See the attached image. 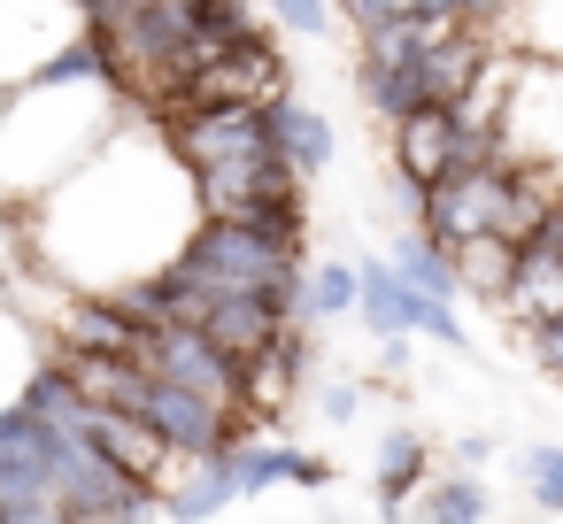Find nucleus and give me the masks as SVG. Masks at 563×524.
<instances>
[{
  "mask_svg": "<svg viewBox=\"0 0 563 524\" xmlns=\"http://www.w3.org/2000/svg\"><path fill=\"white\" fill-rule=\"evenodd\" d=\"M301 378H309V332H301V316H294V324L271 332V347L240 355V386H232V401H240L247 416H278V409L301 393Z\"/></svg>",
  "mask_w": 563,
  "mask_h": 524,
  "instance_id": "3",
  "label": "nucleus"
},
{
  "mask_svg": "<svg viewBox=\"0 0 563 524\" xmlns=\"http://www.w3.org/2000/svg\"><path fill=\"white\" fill-rule=\"evenodd\" d=\"M386 140H394V178L417 201V186L448 178V163H455V109L448 101H417L409 116L386 124Z\"/></svg>",
  "mask_w": 563,
  "mask_h": 524,
  "instance_id": "5",
  "label": "nucleus"
},
{
  "mask_svg": "<svg viewBox=\"0 0 563 524\" xmlns=\"http://www.w3.org/2000/svg\"><path fill=\"white\" fill-rule=\"evenodd\" d=\"M294 462H301V447H286V439H271V432H247V439L224 447V470H232V493H240V501H255V493H271V486H294Z\"/></svg>",
  "mask_w": 563,
  "mask_h": 524,
  "instance_id": "9",
  "label": "nucleus"
},
{
  "mask_svg": "<svg viewBox=\"0 0 563 524\" xmlns=\"http://www.w3.org/2000/svg\"><path fill=\"white\" fill-rule=\"evenodd\" d=\"M78 32H86L78 0H0V86H24Z\"/></svg>",
  "mask_w": 563,
  "mask_h": 524,
  "instance_id": "1",
  "label": "nucleus"
},
{
  "mask_svg": "<svg viewBox=\"0 0 563 524\" xmlns=\"http://www.w3.org/2000/svg\"><path fill=\"white\" fill-rule=\"evenodd\" d=\"M186 178H194V209H201V216H240V209H255V201H286V193H301V178L286 170L278 147H263V155H232V163H201V170H186Z\"/></svg>",
  "mask_w": 563,
  "mask_h": 524,
  "instance_id": "2",
  "label": "nucleus"
},
{
  "mask_svg": "<svg viewBox=\"0 0 563 524\" xmlns=\"http://www.w3.org/2000/svg\"><path fill=\"white\" fill-rule=\"evenodd\" d=\"M294 486H309V493H317V486H332V470H324V455H309V447H301V462H294Z\"/></svg>",
  "mask_w": 563,
  "mask_h": 524,
  "instance_id": "24",
  "label": "nucleus"
},
{
  "mask_svg": "<svg viewBox=\"0 0 563 524\" xmlns=\"http://www.w3.org/2000/svg\"><path fill=\"white\" fill-rule=\"evenodd\" d=\"M355 93H363V109L378 124H394V116H409L424 101V86H417L409 63H363V55H355Z\"/></svg>",
  "mask_w": 563,
  "mask_h": 524,
  "instance_id": "14",
  "label": "nucleus"
},
{
  "mask_svg": "<svg viewBox=\"0 0 563 524\" xmlns=\"http://www.w3.org/2000/svg\"><path fill=\"white\" fill-rule=\"evenodd\" d=\"M409 509H417V516H432V524H478V516H494V493H486V478H471V462H463L455 478L417 486V493H409Z\"/></svg>",
  "mask_w": 563,
  "mask_h": 524,
  "instance_id": "13",
  "label": "nucleus"
},
{
  "mask_svg": "<svg viewBox=\"0 0 563 524\" xmlns=\"http://www.w3.org/2000/svg\"><path fill=\"white\" fill-rule=\"evenodd\" d=\"M278 324H294V316H278L263 293H217V301H209V316H201V332H209L232 363H240V355H255V347H271V332H278Z\"/></svg>",
  "mask_w": 563,
  "mask_h": 524,
  "instance_id": "8",
  "label": "nucleus"
},
{
  "mask_svg": "<svg viewBox=\"0 0 563 524\" xmlns=\"http://www.w3.org/2000/svg\"><path fill=\"white\" fill-rule=\"evenodd\" d=\"M517 470H525L532 509H555L563 516V447H517Z\"/></svg>",
  "mask_w": 563,
  "mask_h": 524,
  "instance_id": "18",
  "label": "nucleus"
},
{
  "mask_svg": "<svg viewBox=\"0 0 563 524\" xmlns=\"http://www.w3.org/2000/svg\"><path fill=\"white\" fill-rule=\"evenodd\" d=\"M240 493H232V470H224V455H194V470L170 486L163 478V516H224Z\"/></svg>",
  "mask_w": 563,
  "mask_h": 524,
  "instance_id": "11",
  "label": "nucleus"
},
{
  "mask_svg": "<svg viewBox=\"0 0 563 524\" xmlns=\"http://www.w3.org/2000/svg\"><path fill=\"white\" fill-rule=\"evenodd\" d=\"M394 270H401L417 293H440V301H455V293H463V286H455V263H448V247H432L424 232L394 239Z\"/></svg>",
  "mask_w": 563,
  "mask_h": 524,
  "instance_id": "15",
  "label": "nucleus"
},
{
  "mask_svg": "<svg viewBox=\"0 0 563 524\" xmlns=\"http://www.w3.org/2000/svg\"><path fill=\"white\" fill-rule=\"evenodd\" d=\"M509 239L501 232H471L463 247H448V263H455V286L463 293H478V301H494L501 309V293H509Z\"/></svg>",
  "mask_w": 563,
  "mask_h": 524,
  "instance_id": "10",
  "label": "nucleus"
},
{
  "mask_svg": "<svg viewBox=\"0 0 563 524\" xmlns=\"http://www.w3.org/2000/svg\"><path fill=\"white\" fill-rule=\"evenodd\" d=\"M263 124H271V147L286 155V170L294 178H317V170H332V124L309 109V101H294V93H271L263 101Z\"/></svg>",
  "mask_w": 563,
  "mask_h": 524,
  "instance_id": "7",
  "label": "nucleus"
},
{
  "mask_svg": "<svg viewBox=\"0 0 563 524\" xmlns=\"http://www.w3.org/2000/svg\"><path fill=\"white\" fill-rule=\"evenodd\" d=\"M78 432H86V439H93V447H101V455H109V462H117L124 478H147V486L163 493V478H170V462H178V455L163 447V432H155V424H147L140 409H109V401H86V409H78Z\"/></svg>",
  "mask_w": 563,
  "mask_h": 524,
  "instance_id": "4",
  "label": "nucleus"
},
{
  "mask_svg": "<svg viewBox=\"0 0 563 524\" xmlns=\"http://www.w3.org/2000/svg\"><path fill=\"white\" fill-rule=\"evenodd\" d=\"M263 16L294 40H324L332 32V0H263Z\"/></svg>",
  "mask_w": 563,
  "mask_h": 524,
  "instance_id": "19",
  "label": "nucleus"
},
{
  "mask_svg": "<svg viewBox=\"0 0 563 524\" xmlns=\"http://www.w3.org/2000/svg\"><path fill=\"white\" fill-rule=\"evenodd\" d=\"M424 16H378L371 32H355L363 40V63H417V47H424Z\"/></svg>",
  "mask_w": 563,
  "mask_h": 524,
  "instance_id": "17",
  "label": "nucleus"
},
{
  "mask_svg": "<svg viewBox=\"0 0 563 524\" xmlns=\"http://www.w3.org/2000/svg\"><path fill=\"white\" fill-rule=\"evenodd\" d=\"M409 332H417V339H440V347H455V355H463L455 301H440V293H417V309H409Z\"/></svg>",
  "mask_w": 563,
  "mask_h": 524,
  "instance_id": "20",
  "label": "nucleus"
},
{
  "mask_svg": "<svg viewBox=\"0 0 563 524\" xmlns=\"http://www.w3.org/2000/svg\"><path fill=\"white\" fill-rule=\"evenodd\" d=\"M317 409H324V424H355V409H363V386H355V378H332V386L317 393Z\"/></svg>",
  "mask_w": 563,
  "mask_h": 524,
  "instance_id": "23",
  "label": "nucleus"
},
{
  "mask_svg": "<svg viewBox=\"0 0 563 524\" xmlns=\"http://www.w3.org/2000/svg\"><path fill=\"white\" fill-rule=\"evenodd\" d=\"M525 339H532V363H540L548 378H563V316H540V324H525Z\"/></svg>",
  "mask_w": 563,
  "mask_h": 524,
  "instance_id": "21",
  "label": "nucleus"
},
{
  "mask_svg": "<svg viewBox=\"0 0 563 524\" xmlns=\"http://www.w3.org/2000/svg\"><path fill=\"white\" fill-rule=\"evenodd\" d=\"M424 462H432V447H424V432H386V447H378V509L394 516V509H409V493L424 486Z\"/></svg>",
  "mask_w": 563,
  "mask_h": 524,
  "instance_id": "12",
  "label": "nucleus"
},
{
  "mask_svg": "<svg viewBox=\"0 0 563 524\" xmlns=\"http://www.w3.org/2000/svg\"><path fill=\"white\" fill-rule=\"evenodd\" d=\"M486 63H494V32H471V24H432L409 70H417L424 101H463V93H471V78H478Z\"/></svg>",
  "mask_w": 563,
  "mask_h": 524,
  "instance_id": "6",
  "label": "nucleus"
},
{
  "mask_svg": "<svg viewBox=\"0 0 563 524\" xmlns=\"http://www.w3.org/2000/svg\"><path fill=\"white\" fill-rule=\"evenodd\" d=\"M301 316H355V263H317L301 278Z\"/></svg>",
  "mask_w": 563,
  "mask_h": 524,
  "instance_id": "16",
  "label": "nucleus"
},
{
  "mask_svg": "<svg viewBox=\"0 0 563 524\" xmlns=\"http://www.w3.org/2000/svg\"><path fill=\"white\" fill-rule=\"evenodd\" d=\"M517 16V0H455V24H471V32H501Z\"/></svg>",
  "mask_w": 563,
  "mask_h": 524,
  "instance_id": "22",
  "label": "nucleus"
}]
</instances>
